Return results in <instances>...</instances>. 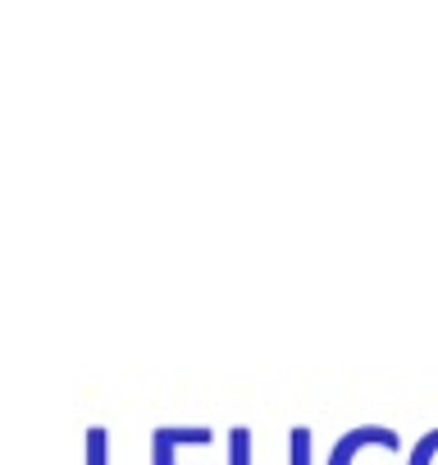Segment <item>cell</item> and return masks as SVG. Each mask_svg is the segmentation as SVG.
Wrapping results in <instances>:
<instances>
[{"label": "cell", "mask_w": 438, "mask_h": 465, "mask_svg": "<svg viewBox=\"0 0 438 465\" xmlns=\"http://www.w3.org/2000/svg\"><path fill=\"white\" fill-rule=\"evenodd\" d=\"M329 465H402V442H397L393 429L365 424V429H352L333 447Z\"/></svg>", "instance_id": "6da1fadb"}, {"label": "cell", "mask_w": 438, "mask_h": 465, "mask_svg": "<svg viewBox=\"0 0 438 465\" xmlns=\"http://www.w3.org/2000/svg\"><path fill=\"white\" fill-rule=\"evenodd\" d=\"M406 465H438V429H429V433H424V438L411 447Z\"/></svg>", "instance_id": "7a4b0ae2"}]
</instances>
